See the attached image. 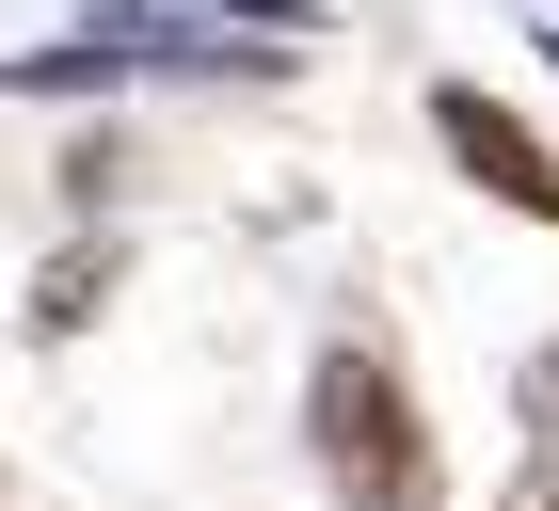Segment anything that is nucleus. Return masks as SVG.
I'll use <instances>...</instances> for the list:
<instances>
[{
  "instance_id": "nucleus-7",
  "label": "nucleus",
  "mask_w": 559,
  "mask_h": 511,
  "mask_svg": "<svg viewBox=\"0 0 559 511\" xmlns=\"http://www.w3.org/2000/svg\"><path fill=\"white\" fill-rule=\"evenodd\" d=\"M496 511H559V448H527V464L496 479Z\"/></svg>"
},
{
  "instance_id": "nucleus-4",
  "label": "nucleus",
  "mask_w": 559,
  "mask_h": 511,
  "mask_svg": "<svg viewBox=\"0 0 559 511\" xmlns=\"http://www.w3.org/2000/svg\"><path fill=\"white\" fill-rule=\"evenodd\" d=\"M112 288H129V240L64 224V255L33 272V336H96V320H112Z\"/></svg>"
},
{
  "instance_id": "nucleus-1",
  "label": "nucleus",
  "mask_w": 559,
  "mask_h": 511,
  "mask_svg": "<svg viewBox=\"0 0 559 511\" xmlns=\"http://www.w3.org/2000/svg\"><path fill=\"white\" fill-rule=\"evenodd\" d=\"M304 448H320L336 511H431V431H416V383L384 336H336L304 368Z\"/></svg>"
},
{
  "instance_id": "nucleus-8",
  "label": "nucleus",
  "mask_w": 559,
  "mask_h": 511,
  "mask_svg": "<svg viewBox=\"0 0 559 511\" xmlns=\"http://www.w3.org/2000/svg\"><path fill=\"white\" fill-rule=\"evenodd\" d=\"M0 511H33V496H0Z\"/></svg>"
},
{
  "instance_id": "nucleus-9",
  "label": "nucleus",
  "mask_w": 559,
  "mask_h": 511,
  "mask_svg": "<svg viewBox=\"0 0 559 511\" xmlns=\"http://www.w3.org/2000/svg\"><path fill=\"white\" fill-rule=\"evenodd\" d=\"M0 496H16V479H0Z\"/></svg>"
},
{
  "instance_id": "nucleus-6",
  "label": "nucleus",
  "mask_w": 559,
  "mask_h": 511,
  "mask_svg": "<svg viewBox=\"0 0 559 511\" xmlns=\"http://www.w3.org/2000/svg\"><path fill=\"white\" fill-rule=\"evenodd\" d=\"M512 416H527V448H559V336L512 368Z\"/></svg>"
},
{
  "instance_id": "nucleus-3",
  "label": "nucleus",
  "mask_w": 559,
  "mask_h": 511,
  "mask_svg": "<svg viewBox=\"0 0 559 511\" xmlns=\"http://www.w3.org/2000/svg\"><path fill=\"white\" fill-rule=\"evenodd\" d=\"M144 64H176V16H81V33L16 48V96H96V81H144Z\"/></svg>"
},
{
  "instance_id": "nucleus-5",
  "label": "nucleus",
  "mask_w": 559,
  "mask_h": 511,
  "mask_svg": "<svg viewBox=\"0 0 559 511\" xmlns=\"http://www.w3.org/2000/svg\"><path fill=\"white\" fill-rule=\"evenodd\" d=\"M112 176H129V144H112V128H81V144H64V209L96 224V209H112Z\"/></svg>"
},
{
  "instance_id": "nucleus-2",
  "label": "nucleus",
  "mask_w": 559,
  "mask_h": 511,
  "mask_svg": "<svg viewBox=\"0 0 559 511\" xmlns=\"http://www.w3.org/2000/svg\"><path fill=\"white\" fill-rule=\"evenodd\" d=\"M431 144L464 161V192H496V209H527V224H559V144L527 112H496L479 81H431Z\"/></svg>"
}]
</instances>
